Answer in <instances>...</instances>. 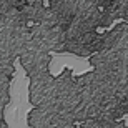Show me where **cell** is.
Listing matches in <instances>:
<instances>
[{
  "label": "cell",
  "mask_w": 128,
  "mask_h": 128,
  "mask_svg": "<svg viewBox=\"0 0 128 128\" xmlns=\"http://www.w3.org/2000/svg\"><path fill=\"white\" fill-rule=\"evenodd\" d=\"M27 78H28V102L32 106L40 105L52 95L55 86V75H52L50 70L33 73Z\"/></svg>",
  "instance_id": "1"
}]
</instances>
